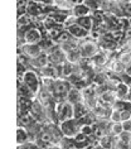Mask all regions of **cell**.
<instances>
[{
	"label": "cell",
	"instance_id": "cell-26",
	"mask_svg": "<svg viewBox=\"0 0 131 149\" xmlns=\"http://www.w3.org/2000/svg\"><path fill=\"white\" fill-rule=\"evenodd\" d=\"M81 134L91 138L93 135V124H81Z\"/></svg>",
	"mask_w": 131,
	"mask_h": 149
},
{
	"label": "cell",
	"instance_id": "cell-24",
	"mask_svg": "<svg viewBox=\"0 0 131 149\" xmlns=\"http://www.w3.org/2000/svg\"><path fill=\"white\" fill-rule=\"evenodd\" d=\"M121 63H123L126 67L131 66V52H125V51H120V53L117 54V58Z\"/></svg>",
	"mask_w": 131,
	"mask_h": 149
},
{
	"label": "cell",
	"instance_id": "cell-20",
	"mask_svg": "<svg viewBox=\"0 0 131 149\" xmlns=\"http://www.w3.org/2000/svg\"><path fill=\"white\" fill-rule=\"evenodd\" d=\"M33 23H34V19L27 13L23 14V15H20V17H18V29H20V27L28 28V27H30Z\"/></svg>",
	"mask_w": 131,
	"mask_h": 149
},
{
	"label": "cell",
	"instance_id": "cell-9",
	"mask_svg": "<svg viewBox=\"0 0 131 149\" xmlns=\"http://www.w3.org/2000/svg\"><path fill=\"white\" fill-rule=\"evenodd\" d=\"M91 61V66L92 67H96V68H102V67H106L110 62V57L105 53V52H98L95 57L89 59Z\"/></svg>",
	"mask_w": 131,
	"mask_h": 149
},
{
	"label": "cell",
	"instance_id": "cell-33",
	"mask_svg": "<svg viewBox=\"0 0 131 149\" xmlns=\"http://www.w3.org/2000/svg\"><path fill=\"white\" fill-rule=\"evenodd\" d=\"M121 123H122V128L125 132H131V120H126Z\"/></svg>",
	"mask_w": 131,
	"mask_h": 149
},
{
	"label": "cell",
	"instance_id": "cell-28",
	"mask_svg": "<svg viewBox=\"0 0 131 149\" xmlns=\"http://www.w3.org/2000/svg\"><path fill=\"white\" fill-rule=\"evenodd\" d=\"M108 119H110L111 123H121V111L116 110V109H112L111 114H110V118Z\"/></svg>",
	"mask_w": 131,
	"mask_h": 149
},
{
	"label": "cell",
	"instance_id": "cell-6",
	"mask_svg": "<svg viewBox=\"0 0 131 149\" xmlns=\"http://www.w3.org/2000/svg\"><path fill=\"white\" fill-rule=\"evenodd\" d=\"M116 100H117V96H116L114 88H106V90L101 91L98 95V102L110 107H112Z\"/></svg>",
	"mask_w": 131,
	"mask_h": 149
},
{
	"label": "cell",
	"instance_id": "cell-1",
	"mask_svg": "<svg viewBox=\"0 0 131 149\" xmlns=\"http://www.w3.org/2000/svg\"><path fill=\"white\" fill-rule=\"evenodd\" d=\"M80 52L82 54V58L91 59L100 52V46L96 42V39H83L80 42Z\"/></svg>",
	"mask_w": 131,
	"mask_h": 149
},
{
	"label": "cell",
	"instance_id": "cell-7",
	"mask_svg": "<svg viewBox=\"0 0 131 149\" xmlns=\"http://www.w3.org/2000/svg\"><path fill=\"white\" fill-rule=\"evenodd\" d=\"M66 31H68L71 33V36L73 37L74 39H77V40H83V39H87L89 36H91V33H89L88 31H86L85 28H82L80 24L76 23V24H73L72 27H69L68 29H66Z\"/></svg>",
	"mask_w": 131,
	"mask_h": 149
},
{
	"label": "cell",
	"instance_id": "cell-2",
	"mask_svg": "<svg viewBox=\"0 0 131 149\" xmlns=\"http://www.w3.org/2000/svg\"><path fill=\"white\" fill-rule=\"evenodd\" d=\"M59 126H61V130L66 138H72V139H74L81 132V123L76 118L66 120L63 123H59Z\"/></svg>",
	"mask_w": 131,
	"mask_h": 149
},
{
	"label": "cell",
	"instance_id": "cell-39",
	"mask_svg": "<svg viewBox=\"0 0 131 149\" xmlns=\"http://www.w3.org/2000/svg\"><path fill=\"white\" fill-rule=\"evenodd\" d=\"M61 1H64V0H54V4H57V3H61Z\"/></svg>",
	"mask_w": 131,
	"mask_h": 149
},
{
	"label": "cell",
	"instance_id": "cell-37",
	"mask_svg": "<svg viewBox=\"0 0 131 149\" xmlns=\"http://www.w3.org/2000/svg\"><path fill=\"white\" fill-rule=\"evenodd\" d=\"M126 100L131 102V87H130V90H129V94H127V96H126Z\"/></svg>",
	"mask_w": 131,
	"mask_h": 149
},
{
	"label": "cell",
	"instance_id": "cell-25",
	"mask_svg": "<svg viewBox=\"0 0 131 149\" xmlns=\"http://www.w3.org/2000/svg\"><path fill=\"white\" fill-rule=\"evenodd\" d=\"M72 39H73V37L71 36V33L64 29V31L61 33V36H59L58 38L55 39V43H57V44H63V43L69 42V40H72Z\"/></svg>",
	"mask_w": 131,
	"mask_h": 149
},
{
	"label": "cell",
	"instance_id": "cell-4",
	"mask_svg": "<svg viewBox=\"0 0 131 149\" xmlns=\"http://www.w3.org/2000/svg\"><path fill=\"white\" fill-rule=\"evenodd\" d=\"M43 33L38 27L30 25L27 28V31H24L23 38L25 43H30V44H38L40 40L43 39Z\"/></svg>",
	"mask_w": 131,
	"mask_h": 149
},
{
	"label": "cell",
	"instance_id": "cell-5",
	"mask_svg": "<svg viewBox=\"0 0 131 149\" xmlns=\"http://www.w3.org/2000/svg\"><path fill=\"white\" fill-rule=\"evenodd\" d=\"M19 51H21L25 56H28L30 59H34V58H38L40 54L43 53L42 49H40L39 44H30V43H24L18 48Z\"/></svg>",
	"mask_w": 131,
	"mask_h": 149
},
{
	"label": "cell",
	"instance_id": "cell-34",
	"mask_svg": "<svg viewBox=\"0 0 131 149\" xmlns=\"http://www.w3.org/2000/svg\"><path fill=\"white\" fill-rule=\"evenodd\" d=\"M67 3H68V4L73 8L74 5H78V4H82V3H85V0H67Z\"/></svg>",
	"mask_w": 131,
	"mask_h": 149
},
{
	"label": "cell",
	"instance_id": "cell-21",
	"mask_svg": "<svg viewBox=\"0 0 131 149\" xmlns=\"http://www.w3.org/2000/svg\"><path fill=\"white\" fill-rule=\"evenodd\" d=\"M115 140L116 138L110 135V134H106L105 136H102L101 139L98 140V143L102 145L105 149H114V145H115Z\"/></svg>",
	"mask_w": 131,
	"mask_h": 149
},
{
	"label": "cell",
	"instance_id": "cell-35",
	"mask_svg": "<svg viewBox=\"0 0 131 149\" xmlns=\"http://www.w3.org/2000/svg\"><path fill=\"white\" fill-rule=\"evenodd\" d=\"M88 149H105V148L98 143V140H97V143H95L93 145H91V147H89Z\"/></svg>",
	"mask_w": 131,
	"mask_h": 149
},
{
	"label": "cell",
	"instance_id": "cell-27",
	"mask_svg": "<svg viewBox=\"0 0 131 149\" xmlns=\"http://www.w3.org/2000/svg\"><path fill=\"white\" fill-rule=\"evenodd\" d=\"M18 149H40V147L38 145L37 141L28 140L23 144H18Z\"/></svg>",
	"mask_w": 131,
	"mask_h": 149
},
{
	"label": "cell",
	"instance_id": "cell-17",
	"mask_svg": "<svg viewBox=\"0 0 131 149\" xmlns=\"http://www.w3.org/2000/svg\"><path fill=\"white\" fill-rule=\"evenodd\" d=\"M89 111H91V110L88 109V106L86 105L85 102L76 104V105H74V118L80 120V119H82L83 116H86V115H87Z\"/></svg>",
	"mask_w": 131,
	"mask_h": 149
},
{
	"label": "cell",
	"instance_id": "cell-30",
	"mask_svg": "<svg viewBox=\"0 0 131 149\" xmlns=\"http://www.w3.org/2000/svg\"><path fill=\"white\" fill-rule=\"evenodd\" d=\"M77 19H78V18H76L74 15H72V14H71V15L66 19L64 23H63V28H64V29H68L69 27H72L73 24L77 23Z\"/></svg>",
	"mask_w": 131,
	"mask_h": 149
},
{
	"label": "cell",
	"instance_id": "cell-23",
	"mask_svg": "<svg viewBox=\"0 0 131 149\" xmlns=\"http://www.w3.org/2000/svg\"><path fill=\"white\" fill-rule=\"evenodd\" d=\"M122 132H123L122 123H111L110 130H108V134H110V135L115 136V138H117Z\"/></svg>",
	"mask_w": 131,
	"mask_h": 149
},
{
	"label": "cell",
	"instance_id": "cell-18",
	"mask_svg": "<svg viewBox=\"0 0 131 149\" xmlns=\"http://www.w3.org/2000/svg\"><path fill=\"white\" fill-rule=\"evenodd\" d=\"M29 140V133L28 129L21 125H18L17 128V144H23Z\"/></svg>",
	"mask_w": 131,
	"mask_h": 149
},
{
	"label": "cell",
	"instance_id": "cell-15",
	"mask_svg": "<svg viewBox=\"0 0 131 149\" xmlns=\"http://www.w3.org/2000/svg\"><path fill=\"white\" fill-rule=\"evenodd\" d=\"M38 44H39V47H40V49H42L43 53H47V54L49 53V52H52L55 47L58 46V44L55 43V40L51 39L49 37H43V39L40 40Z\"/></svg>",
	"mask_w": 131,
	"mask_h": 149
},
{
	"label": "cell",
	"instance_id": "cell-16",
	"mask_svg": "<svg viewBox=\"0 0 131 149\" xmlns=\"http://www.w3.org/2000/svg\"><path fill=\"white\" fill-rule=\"evenodd\" d=\"M115 94L117 96V100H126V96L129 94V90L130 87L127 86L125 82H122V81H120L115 85Z\"/></svg>",
	"mask_w": 131,
	"mask_h": 149
},
{
	"label": "cell",
	"instance_id": "cell-14",
	"mask_svg": "<svg viewBox=\"0 0 131 149\" xmlns=\"http://www.w3.org/2000/svg\"><path fill=\"white\" fill-rule=\"evenodd\" d=\"M106 67L110 72L115 74H122L123 72H126V66L120 62L119 59H110V62H108V65Z\"/></svg>",
	"mask_w": 131,
	"mask_h": 149
},
{
	"label": "cell",
	"instance_id": "cell-22",
	"mask_svg": "<svg viewBox=\"0 0 131 149\" xmlns=\"http://www.w3.org/2000/svg\"><path fill=\"white\" fill-rule=\"evenodd\" d=\"M63 31H64L63 25H55V27H53V28H51V29H48V31H46V36L49 37L51 39L55 40L59 36H61V33H62Z\"/></svg>",
	"mask_w": 131,
	"mask_h": 149
},
{
	"label": "cell",
	"instance_id": "cell-19",
	"mask_svg": "<svg viewBox=\"0 0 131 149\" xmlns=\"http://www.w3.org/2000/svg\"><path fill=\"white\" fill-rule=\"evenodd\" d=\"M82 54H81V52H80V48H77V49H73V51H71L69 53H67V61L71 62L72 65H80L81 61H82Z\"/></svg>",
	"mask_w": 131,
	"mask_h": 149
},
{
	"label": "cell",
	"instance_id": "cell-31",
	"mask_svg": "<svg viewBox=\"0 0 131 149\" xmlns=\"http://www.w3.org/2000/svg\"><path fill=\"white\" fill-rule=\"evenodd\" d=\"M131 120V110H123L121 111V121Z\"/></svg>",
	"mask_w": 131,
	"mask_h": 149
},
{
	"label": "cell",
	"instance_id": "cell-11",
	"mask_svg": "<svg viewBox=\"0 0 131 149\" xmlns=\"http://www.w3.org/2000/svg\"><path fill=\"white\" fill-rule=\"evenodd\" d=\"M48 15H49L57 24L63 25V23L66 22V19L71 15V12H66V10H61V9L55 8V10H52V12L48 13Z\"/></svg>",
	"mask_w": 131,
	"mask_h": 149
},
{
	"label": "cell",
	"instance_id": "cell-38",
	"mask_svg": "<svg viewBox=\"0 0 131 149\" xmlns=\"http://www.w3.org/2000/svg\"><path fill=\"white\" fill-rule=\"evenodd\" d=\"M126 73L129 74V76H131V66H129V67H126Z\"/></svg>",
	"mask_w": 131,
	"mask_h": 149
},
{
	"label": "cell",
	"instance_id": "cell-29",
	"mask_svg": "<svg viewBox=\"0 0 131 149\" xmlns=\"http://www.w3.org/2000/svg\"><path fill=\"white\" fill-rule=\"evenodd\" d=\"M114 149H131V145L125 143V141H122L121 139H119V138H116Z\"/></svg>",
	"mask_w": 131,
	"mask_h": 149
},
{
	"label": "cell",
	"instance_id": "cell-8",
	"mask_svg": "<svg viewBox=\"0 0 131 149\" xmlns=\"http://www.w3.org/2000/svg\"><path fill=\"white\" fill-rule=\"evenodd\" d=\"M66 101L71 102L72 105L83 102V95H82V91L80 90V88H77L76 86H72L69 88L67 96H66Z\"/></svg>",
	"mask_w": 131,
	"mask_h": 149
},
{
	"label": "cell",
	"instance_id": "cell-32",
	"mask_svg": "<svg viewBox=\"0 0 131 149\" xmlns=\"http://www.w3.org/2000/svg\"><path fill=\"white\" fill-rule=\"evenodd\" d=\"M123 13L127 18H131V3H127L126 5H123Z\"/></svg>",
	"mask_w": 131,
	"mask_h": 149
},
{
	"label": "cell",
	"instance_id": "cell-3",
	"mask_svg": "<svg viewBox=\"0 0 131 149\" xmlns=\"http://www.w3.org/2000/svg\"><path fill=\"white\" fill-rule=\"evenodd\" d=\"M21 77H23V82L27 85V86L30 88L33 92L38 94L39 90H40V87H42V81H40L38 73L35 72V70L28 68L27 72H25Z\"/></svg>",
	"mask_w": 131,
	"mask_h": 149
},
{
	"label": "cell",
	"instance_id": "cell-36",
	"mask_svg": "<svg viewBox=\"0 0 131 149\" xmlns=\"http://www.w3.org/2000/svg\"><path fill=\"white\" fill-rule=\"evenodd\" d=\"M46 149H62V148L59 144H51V145H48Z\"/></svg>",
	"mask_w": 131,
	"mask_h": 149
},
{
	"label": "cell",
	"instance_id": "cell-10",
	"mask_svg": "<svg viewBox=\"0 0 131 149\" xmlns=\"http://www.w3.org/2000/svg\"><path fill=\"white\" fill-rule=\"evenodd\" d=\"M111 110H112V107L106 106V105H102V104L98 102V105L93 107L91 111H92V114L96 116L97 120H101V119H108V118H110Z\"/></svg>",
	"mask_w": 131,
	"mask_h": 149
},
{
	"label": "cell",
	"instance_id": "cell-12",
	"mask_svg": "<svg viewBox=\"0 0 131 149\" xmlns=\"http://www.w3.org/2000/svg\"><path fill=\"white\" fill-rule=\"evenodd\" d=\"M92 13L93 12L85 4V3H82V4H78V5H74L73 8H72V12H71V14L74 15L76 18L87 17V15H91Z\"/></svg>",
	"mask_w": 131,
	"mask_h": 149
},
{
	"label": "cell",
	"instance_id": "cell-13",
	"mask_svg": "<svg viewBox=\"0 0 131 149\" xmlns=\"http://www.w3.org/2000/svg\"><path fill=\"white\" fill-rule=\"evenodd\" d=\"M77 23L81 25L82 28H85L86 31H88L91 33L93 31V28H95L96 25V19L93 18V15H87V17H82V18H78L77 19Z\"/></svg>",
	"mask_w": 131,
	"mask_h": 149
}]
</instances>
